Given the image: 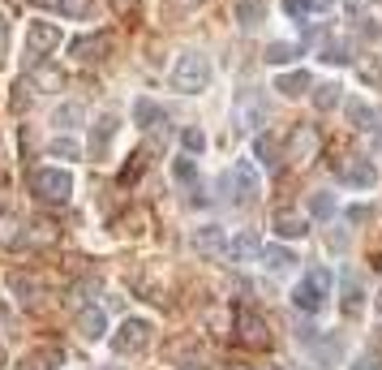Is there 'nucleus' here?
Instances as JSON below:
<instances>
[{"mask_svg": "<svg viewBox=\"0 0 382 370\" xmlns=\"http://www.w3.org/2000/svg\"><path fill=\"white\" fill-rule=\"evenodd\" d=\"M133 177H142V155H133V164H129V168L121 173V181H125V185H129Z\"/></svg>", "mask_w": 382, "mask_h": 370, "instance_id": "c9c22d12", "label": "nucleus"}, {"mask_svg": "<svg viewBox=\"0 0 382 370\" xmlns=\"http://www.w3.org/2000/svg\"><path fill=\"white\" fill-rule=\"evenodd\" d=\"M228 254H232L237 262H249V258H253V254H262V250H258V237H253V233H241V237H232Z\"/></svg>", "mask_w": 382, "mask_h": 370, "instance_id": "b1692460", "label": "nucleus"}, {"mask_svg": "<svg viewBox=\"0 0 382 370\" xmlns=\"http://www.w3.org/2000/svg\"><path fill=\"white\" fill-rule=\"evenodd\" d=\"M172 177H177L181 185H193V181H198V164L189 160V155H181V160H172Z\"/></svg>", "mask_w": 382, "mask_h": 370, "instance_id": "c756f323", "label": "nucleus"}, {"mask_svg": "<svg viewBox=\"0 0 382 370\" xmlns=\"http://www.w3.org/2000/svg\"><path fill=\"white\" fill-rule=\"evenodd\" d=\"M369 220V207H348V224H365Z\"/></svg>", "mask_w": 382, "mask_h": 370, "instance_id": "e433bc0d", "label": "nucleus"}, {"mask_svg": "<svg viewBox=\"0 0 382 370\" xmlns=\"http://www.w3.org/2000/svg\"><path fill=\"white\" fill-rule=\"evenodd\" d=\"M30 190H35L43 202H69V198H73V177H69L65 168H35Z\"/></svg>", "mask_w": 382, "mask_h": 370, "instance_id": "20e7f679", "label": "nucleus"}, {"mask_svg": "<svg viewBox=\"0 0 382 370\" xmlns=\"http://www.w3.org/2000/svg\"><path fill=\"white\" fill-rule=\"evenodd\" d=\"M172 86L181 95H198L210 86V61L202 57V52H181L177 65H172Z\"/></svg>", "mask_w": 382, "mask_h": 370, "instance_id": "f257e3e1", "label": "nucleus"}, {"mask_svg": "<svg viewBox=\"0 0 382 370\" xmlns=\"http://www.w3.org/2000/svg\"><path fill=\"white\" fill-rule=\"evenodd\" d=\"M344 5H348L352 13H361V5H365V0H344Z\"/></svg>", "mask_w": 382, "mask_h": 370, "instance_id": "ea45409f", "label": "nucleus"}, {"mask_svg": "<svg viewBox=\"0 0 382 370\" xmlns=\"http://www.w3.org/2000/svg\"><path fill=\"white\" fill-rule=\"evenodd\" d=\"M52 125H56L61 134H69V129H78L82 125V103H61L56 112H52Z\"/></svg>", "mask_w": 382, "mask_h": 370, "instance_id": "412c9836", "label": "nucleus"}, {"mask_svg": "<svg viewBox=\"0 0 382 370\" xmlns=\"http://www.w3.org/2000/svg\"><path fill=\"white\" fill-rule=\"evenodd\" d=\"M237 340L245 349H270V328L253 310H237Z\"/></svg>", "mask_w": 382, "mask_h": 370, "instance_id": "6e6552de", "label": "nucleus"}, {"mask_svg": "<svg viewBox=\"0 0 382 370\" xmlns=\"http://www.w3.org/2000/svg\"><path fill=\"white\" fill-rule=\"evenodd\" d=\"M344 112H348V117H352V121H357L361 129H374V112L365 108L361 99H348V103H344Z\"/></svg>", "mask_w": 382, "mask_h": 370, "instance_id": "72a5a7b5", "label": "nucleus"}, {"mask_svg": "<svg viewBox=\"0 0 382 370\" xmlns=\"http://www.w3.org/2000/svg\"><path fill=\"white\" fill-rule=\"evenodd\" d=\"M326 289H331V272H326V267H314V272L297 284V293H292L297 310H301V314H318V310L326 306Z\"/></svg>", "mask_w": 382, "mask_h": 370, "instance_id": "7ed1b4c3", "label": "nucleus"}, {"mask_svg": "<svg viewBox=\"0 0 382 370\" xmlns=\"http://www.w3.org/2000/svg\"><path fill=\"white\" fill-rule=\"evenodd\" d=\"M365 314V289L357 284V276H344V319H361Z\"/></svg>", "mask_w": 382, "mask_h": 370, "instance_id": "dca6fc26", "label": "nucleus"}, {"mask_svg": "<svg viewBox=\"0 0 382 370\" xmlns=\"http://www.w3.org/2000/svg\"><path fill=\"white\" fill-rule=\"evenodd\" d=\"M340 99H344V91H340L335 82H326V86H318V91H314V103H318V112H331Z\"/></svg>", "mask_w": 382, "mask_h": 370, "instance_id": "c85d7f7f", "label": "nucleus"}, {"mask_svg": "<svg viewBox=\"0 0 382 370\" xmlns=\"http://www.w3.org/2000/svg\"><path fill=\"white\" fill-rule=\"evenodd\" d=\"M107 52H112V39H107L103 30H99V35H78V39L69 43V57H78V61H86V65H90V61H103Z\"/></svg>", "mask_w": 382, "mask_h": 370, "instance_id": "9d476101", "label": "nucleus"}, {"mask_svg": "<svg viewBox=\"0 0 382 370\" xmlns=\"http://www.w3.org/2000/svg\"><path fill=\"white\" fill-rule=\"evenodd\" d=\"M220 190H224V198H228V202L249 207V202L258 198V177H253V168L241 160V164H232V168L220 177Z\"/></svg>", "mask_w": 382, "mask_h": 370, "instance_id": "f03ea898", "label": "nucleus"}, {"mask_svg": "<svg viewBox=\"0 0 382 370\" xmlns=\"http://www.w3.org/2000/svg\"><path fill=\"white\" fill-rule=\"evenodd\" d=\"M266 112L270 108H266V95L262 91H253V86L241 91V99H237V129L241 134H253L258 125H266Z\"/></svg>", "mask_w": 382, "mask_h": 370, "instance_id": "39448f33", "label": "nucleus"}, {"mask_svg": "<svg viewBox=\"0 0 382 370\" xmlns=\"http://www.w3.org/2000/svg\"><path fill=\"white\" fill-rule=\"evenodd\" d=\"M314 151H318V134H314L309 125H297V129H292V138H288V151H284V160L301 164V160H309Z\"/></svg>", "mask_w": 382, "mask_h": 370, "instance_id": "f8f14e48", "label": "nucleus"}, {"mask_svg": "<svg viewBox=\"0 0 382 370\" xmlns=\"http://www.w3.org/2000/svg\"><path fill=\"white\" fill-rule=\"evenodd\" d=\"M309 216L314 220H331L335 216V194H322V190L309 194Z\"/></svg>", "mask_w": 382, "mask_h": 370, "instance_id": "a878e982", "label": "nucleus"}, {"mask_svg": "<svg viewBox=\"0 0 382 370\" xmlns=\"http://www.w3.org/2000/svg\"><path fill=\"white\" fill-rule=\"evenodd\" d=\"M378 314H382V293H378Z\"/></svg>", "mask_w": 382, "mask_h": 370, "instance_id": "a19ab883", "label": "nucleus"}, {"mask_svg": "<svg viewBox=\"0 0 382 370\" xmlns=\"http://www.w3.org/2000/svg\"><path fill=\"white\" fill-rule=\"evenodd\" d=\"M47 155H52V160H78V155H82V146H78L69 134H56V138L47 142Z\"/></svg>", "mask_w": 382, "mask_h": 370, "instance_id": "5701e85b", "label": "nucleus"}, {"mask_svg": "<svg viewBox=\"0 0 382 370\" xmlns=\"http://www.w3.org/2000/svg\"><path fill=\"white\" fill-rule=\"evenodd\" d=\"M309 233V220L292 216V211H275V237H305Z\"/></svg>", "mask_w": 382, "mask_h": 370, "instance_id": "a211bd4d", "label": "nucleus"}, {"mask_svg": "<svg viewBox=\"0 0 382 370\" xmlns=\"http://www.w3.org/2000/svg\"><path fill=\"white\" fill-rule=\"evenodd\" d=\"M117 129H121V121H117L112 112H103V117L95 121V129H90V151H95V155H107V146H112Z\"/></svg>", "mask_w": 382, "mask_h": 370, "instance_id": "4468645a", "label": "nucleus"}, {"mask_svg": "<svg viewBox=\"0 0 382 370\" xmlns=\"http://www.w3.org/2000/svg\"><path fill=\"white\" fill-rule=\"evenodd\" d=\"M5 47H9V18H0V57H5Z\"/></svg>", "mask_w": 382, "mask_h": 370, "instance_id": "58836bf2", "label": "nucleus"}, {"mask_svg": "<svg viewBox=\"0 0 382 370\" xmlns=\"http://www.w3.org/2000/svg\"><path fill=\"white\" fill-rule=\"evenodd\" d=\"M253 151H258V160H262V164H266L270 173H275V168H280V160H284V151H280V142H275V138H270V134H262V138L253 142Z\"/></svg>", "mask_w": 382, "mask_h": 370, "instance_id": "aec40b11", "label": "nucleus"}, {"mask_svg": "<svg viewBox=\"0 0 382 370\" xmlns=\"http://www.w3.org/2000/svg\"><path fill=\"white\" fill-rule=\"evenodd\" d=\"M26 82H30L35 91H61V86H65V74H61L56 65H47V57H43V61H30Z\"/></svg>", "mask_w": 382, "mask_h": 370, "instance_id": "9b49d317", "label": "nucleus"}, {"mask_svg": "<svg viewBox=\"0 0 382 370\" xmlns=\"http://www.w3.org/2000/svg\"><path fill=\"white\" fill-rule=\"evenodd\" d=\"M297 57V43H270L266 47V65H288Z\"/></svg>", "mask_w": 382, "mask_h": 370, "instance_id": "7c9ffc66", "label": "nucleus"}, {"mask_svg": "<svg viewBox=\"0 0 382 370\" xmlns=\"http://www.w3.org/2000/svg\"><path fill=\"white\" fill-rule=\"evenodd\" d=\"M262 13H266V0H241V5H237L241 26H258V22H262Z\"/></svg>", "mask_w": 382, "mask_h": 370, "instance_id": "cd10ccee", "label": "nucleus"}, {"mask_svg": "<svg viewBox=\"0 0 382 370\" xmlns=\"http://www.w3.org/2000/svg\"><path fill=\"white\" fill-rule=\"evenodd\" d=\"M39 5L61 9L65 18H90V0H39Z\"/></svg>", "mask_w": 382, "mask_h": 370, "instance_id": "bb28decb", "label": "nucleus"}, {"mask_svg": "<svg viewBox=\"0 0 382 370\" xmlns=\"http://www.w3.org/2000/svg\"><path fill=\"white\" fill-rule=\"evenodd\" d=\"M262 262H266V272L284 276V272H292L297 254H292V250H284V245H266V250H262Z\"/></svg>", "mask_w": 382, "mask_h": 370, "instance_id": "f3484780", "label": "nucleus"}, {"mask_svg": "<svg viewBox=\"0 0 382 370\" xmlns=\"http://www.w3.org/2000/svg\"><path fill=\"white\" fill-rule=\"evenodd\" d=\"M78 332H82L86 340H103V332H107V314H103L99 306H82V314H78Z\"/></svg>", "mask_w": 382, "mask_h": 370, "instance_id": "2eb2a0df", "label": "nucleus"}, {"mask_svg": "<svg viewBox=\"0 0 382 370\" xmlns=\"http://www.w3.org/2000/svg\"><path fill=\"white\" fill-rule=\"evenodd\" d=\"M181 370H206V362L198 353H189V357H181Z\"/></svg>", "mask_w": 382, "mask_h": 370, "instance_id": "4c0bfd02", "label": "nucleus"}, {"mask_svg": "<svg viewBox=\"0 0 382 370\" xmlns=\"http://www.w3.org/2000/svg\"><path fill=\"white\" fill-rule=\"evenodd\" d=\"M193 245H198L202 254L224 250V229H220V224H206V229H198V233H193Z\"/></svg>", "mask_w": 382, "mask_h": 370, "instance_id": "4be33fe9", "label": "nucleus"}, {"mask_svg": "<svg viewBox=\"0 0 382 370\" xmlns=\"http://www.w3.org/2000/svg\"><path fill=\"white\" fill-rule=\"evenodd\" d=\"M352 370H382V353H374V349H365L357 362H352Z\"/></svg>", "mask_w": 382, "mask_h": 370, "instance_id": "f704fd0d", "label": "nucleus"}, {"mask_svg": "<svg viewBox=\"0 0 382 370\" xmlns=\"http://www.w3.org/2000/svg\"><path fill=\"white\" fill-rule=\"evenodd\" d=\"M275 91L288 95V99H297V95L309 91V74H305V69H297V74H280V78H275Z\"/></svg>", "mask_w": 382, "mask_h": 370, "instance_id": "6ab92c4d", "label": "nucleus"}, {"mask_svg": "<svg viewBox=\"0 0 382 370\" xmlns=\"http://www.w3.org/2000/svg\"><path fill=\"white\" fill-rule=\"evenodd\" d=\"M322 61H326V65H348L352 57H348V47H344L340 39H326V47H322Z\"/></svg>", "mask_w": 382, "mask_h": 370, "instance_id": "2f4dec72", "label": "nucleus"}, {"mask_svg": "<svg viewBox=\"0 0 382 370\" xmlns=\"http://www.w3.org/2000/svg\"><path fill=\"white\" fill-rule=\"evenodd\" d=\"M133 125H138V129H159V125H168V117H163V108H159L155 99L138 95V99H133Z\"/></svg>", "mask_w": 382, "mask_h": 370, "instance_id": "ddd939ff", "label": "nucleus"}, {"mask_svg": "<svg viewBox=\"0 0 382 370\" xmlns=\"http://www.w3.org/2000/svg\"><path fill=\"white\" fill-rule=\"evenodd\" d=\"M146 345H150V323H146V319H125V323H121V332L112 336V349H117L121 357L142 353Z\"/></svg>", "mask_w": 382, "mask_h": 370, "instance_id": "0eeeda50", "label": "nucleus"}, {"mask_svg": "<svg viewBox=\"0 0 382 370\" xmlns=\"http://www.w3.org/2000/svg\"><path fill=\"white\" fill-rule=\"evenodd\" d=\"M335 0H284V9L292 13V18H305V13H326Z\"/></svg>", "mask_w": 382, "mask_h": 370, "instance_id": "393cba45", "label": "nucleus"}, {"mask_svg": "<svg viewBox=\"0 0 382 370\" xmlns=\"http://www.w3.org/2000/svg\"><path fill=\"white\" fill-rule=\"evenodd\" d=\"M181 146H185L189 155H202V151H206V134H202L198 125H189V129H181Z\"/></svg>", "mask_w": 382, "mask_h": 370, "instance_id": "473e14b6", "label": "nucleus"}, {"mask_svg": "<svg viewBox=\"0 0 382 370\" xmlns=\"http://www.w3.org/2000/svg\"><path fill=\"white\" fill-rule=\"evenodd\" d=\"M335 173H340V181H344L348 190H369V185H378V168H374V160H365V155L344 160Z\"/></svg>", "mask_w": 382, "mask_h": 370, "instance_id": "1a4fd4ad", "label": "nucleus"}, {"mask_svg": "<svg viewBox=\"0 0 382 370\" xmlns=\"http://www.w3.org/2000/svg\"><path fill=\"white\" fill-rule=\"evenodd\" d=\"M52 47H61V26L56 22H26V57L30 61H43Z\"/></svg>", "mask_w": 382, "mask_h": 370, "instance_id": "423d86ee", "label": "nucleus"}]
</instances>
